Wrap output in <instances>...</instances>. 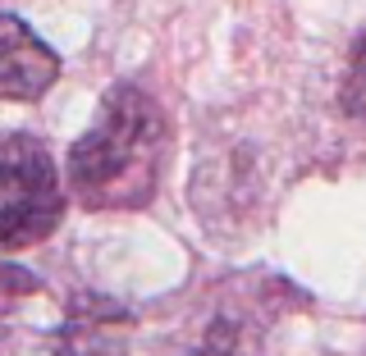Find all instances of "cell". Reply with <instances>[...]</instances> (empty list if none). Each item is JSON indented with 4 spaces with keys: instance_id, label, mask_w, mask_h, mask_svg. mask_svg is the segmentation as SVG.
<instances>
[{
    "instance_id": "cell-1",
    "label": "cell",
    "mask_w": 366,
    "mask_h": 356,
    "mask_svg": "<svg viewBox=\"0 0 366 356\" xmlns=\"http://www.w3.org/2000/svg\"><path fill=\"white\" fill-rule=\"evenodd\" d=\"M169 160V123L160 101L137 83H110L92 123L69 142L64 183L87 210H142L156 201Z\"/></svg>"
},
{
    "instance_id": "cell-2",
    "label": "cell",
    "mask_w": 366,
    "mask_h": 356,
    "mask_svg": "<svg viewBox=\"0 0 366 356\" xmlns=\"http://www.w3.org/2000/svg\"><path fill=\"white\" fill-rule=\"evenodd\" d=\"M64 174L37 133L0 128V251L37 247L64 220Z\"/></svg>"
},
{
    "instance_id": "cell-3",
    "label": "cell",
    "mask_w": 366,
    "mask_h": 356,
    "mask_svg": "<svg viewBox=\"0 0 366 356\" xmlns=\"http://www.w3.org/2000/svg\"><path fill=\"white\" fill-rule=\"evenodd\" d=\"M129 311L97 293H69V320L41 338V356H129Z\"/></svg>"
},
{
    "instance_id": "cell-4",
    "label": "cell",
    "mask_w": 366,
    "mask_h": 356,
    "mask_svg": "<svg viewBox=\"0 0 366 356\" xmlns=\"http://www.w3.org/2000/svg\"><path fill=\"white\" fill-rule=\"evenodd\" d=\"M55 83L60 55L32 32V23L0 14V101H41Z\"/></svg>"
},
{
    "instance_id": "cell-5",
    "label": "cell",
    "mask_w": 366,
    "mask_h": 356,
    "mask_svg": "<svg viewBox=\"0 0 366 356\" xmlns=\"http://www.w3.org/2000/svg\"><path fill=\"white\" fill-rule=\"evenodd\" d=\"M183 356H247V325L238 315H215L206 338Z\"/></svg>"
},
{
    "instance_id": "cell-6",
    "label": "cell",
    "mask_w": 366,
    "mask_h": 356,
    "mask_svg": "<svg viewBox=\"0 0 366 356\" xmlns=\"http://www.w3.org/2000/svg\"><path fill=\"white\" fill-rule=\"evenodd\" d=\"M339 106H343L348 119H362L366 123V32L352 41L348 73H343V87H339Z\"/></svg>"
}]
</instances>
